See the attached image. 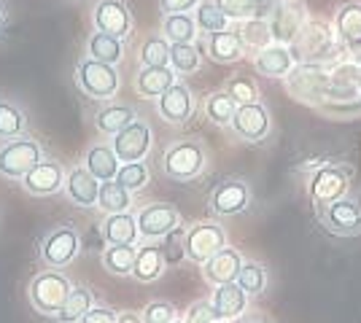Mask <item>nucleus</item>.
I'll use <instances>...</instances> for the list:
<instances>
[{"instance_id":"1","label":"nucleus","mask_w":361,"mask_h":323,"mask_svg":"<svg viewBox=\"0 0 361 323\" xmlns=\"http://www.w3.org/2000/svg\"><path fill=\"white\" fill-rule=\"evenodd\" d=\"M350 178H353V170L348 167L345 162H326L324 167L310 172L307 191H310V202H313L316 213H324L331 202L350 194Z\"/></svg>"},{"instance_id":"2","label":"nucleus","mask_w":361,"mask_h":323,"mask_svg":"<svg viewBox=\"0 0 361 323\" xmlns=\"http://www.w3.org/2000/svg\"><path fill=\"white\" fill-rule=\"evenodd\" d=\"M205 165H208V151H205L202 140L197 138L173 140L162 156V172L173 181H180V184L195 181L205 170Z\"/></svg>"},{"instance_id":"3","label":"nucleus","mask_w":361,"mask_h":323,"mask_svg":"<svg viewBox=\"0 0 361 323\" xmlns=\"http://www.w3.org/2000/svg\"><path fill=\"white\" fill-rule=\"evenodd\" d=\"M283 81H286V92L291 94L297 103L318 108L321 103L329 100V89H331L329 68L302 62V65H294V70H291Z\"/></svg>"},{"instance_id":"4","label":"nucleus","mask_w":361,"mask_h":323,"mask_svg":"<svg viewBox=\"0 0 361 323\" xmlns=\"http://www.w3.org/2000/svg\"><path fill=\"white\" fill-rule=\"evenodd\" d=\"M71 291H73V283H71V277L65 275V272H60V270H44V272H38L30 280L27 299H30L35 312L54 318L62 305H65V299L71 296Z\"/></svg>"},{"instance_id":"5","label":"nucleus","mask_w":361,"mask_h":323,"mask_svg":"<svg viewBox=\"0 0 361 323\" xmlns=\"http://www.w3.org/2000/svg\"><path fill=\"white\" fill-rule=\"evenodd\" d=\"M334 32L324 25V22H305V27L300 30V35L294 38L291 44V54L294 62L302 65H321V68H329V62H334Z\"/></svg>"},{"instance_id":"6","label":"nucleus","mask_w":361,"mask_h":323,"mask_svg":"<svg viewBox=\"0 0 361 323\" xmlns=\"http://www.w3.org/2000/svg\"><path fill=\"white\" fill-rule=\"evenodd\" d=\"M75 87L90 100H111V97H116L121 87L119 70H116V65L81 57L75 65Z\"/></svg>"},{"instance_id":"7","label":"nucleus","mask_w":361,"mask_h":323,"mask_svg":"<svg viewBox=\"0 0 361 323\" xmlns=\"http://www.w3.org/2000/svg\"><path fill=\"white\" fill-rule=\"evenodd\" d=\"M78 253H81V234L71 224L51 227L38 243V256L49 270H62L73 264Z\"/></svg>"},{"instance_id":"8","label":"nucleus","mask_w":361,"mask_h":323,"mask_svg":"<svg viewBox=\"0 0 361 323\" xmlns=\"http://www.w3.org/2000/svg\"><path fill=\"white\" fill-rule=\"evenodd\" d=\"M44 159L41 143L32 138H16L0 146V178L22 181L38 162Z\"/></svg>"},{"instance_id":"9","label":"nucleus","mask_w":361,"mask_h":323,"mask_svg":"<svg viewBox=\"0 0 361 323\" xmlns=\"http://www.w3.org/2000/svg\"><path fill=\"white\" fill-rule=\"evenodd\" d=\"M221 248H226V229L219 221H197L186 229V259L189 262L202 267Z\"/></svg>"},{"instance_id":"10","label":"nucleus","mask_w":361,"mask_h":323,"mask_svg":"<svg viewBox=\"0 0 361 323\" xmlns=\"http://www.w3.org/2000/svg\"><path fill=\"white\" fill-rule=\"evenodd\" d=\"M251 200H254V191H251L248 181H243V178H226V181H221L211 191L208 208L219 218H232V215L245 213L251 208Z\"/></svg>"},{"instance_id":"11","label":"nucleus","mask_w":361,"mask_h":323,"mask_svg":"<svg viewBox=\"0 0 361 323\" xmlns=\"http://www.w3.org/2000/svg\"><path fill=\"white\" fill-rule=\"evenodd\" d=\"M180 227V213L170 202H149L137 210V229H140V243H154L162 240L165 234Z\"/></svg>"},{"instance_id":"12","label":"nucleus","mask_w":361,"mask_h":323,"mask_svg":"<svg viewBox=\"0 0 361 323\" xmlns=\"http://www.w3.org/2000/svg\"><path fill=\"white\" fill-rule=\"evenodd\" d=\"M321 227L337 237H356L361 234V202L353 194L331 202L324 213H318Z\"/></svg>"},{"instance_id":"13","label":"nucleus","mask_w":361,"mask_h":323,"mask_svg":"<svg viewBox=\"0 0 361 323\" xmlns=\"http://www.w3.org/2000/svg\"><path fill=\"white\" fill-rule=\"evenodd\" d=\"M92 25L97 32H108L116 38H130L133 35V11L124 0H97L92 8Z\"/></svg>"},{"instance_id":"14","label":"nucleus","mask_w":361,"mask_h":323,"mask_svg":"<svg viewBox=\"0 0 361 323\" xmlns=\"http://www.w3.org/2000/svg\"><path fill=\"white\" fill-rule=\"evenodd\" d=\"M272 30V41L275 44H283V46H291L294 38L300 35V30L307 22V11L300 0H281L275 8L267 16Z\"/></svg>"},{"instance_id":"15","label":"nucleus","mask_w":361,"mask_h":323,"mask_svg":"<svg viewBox=\"0 0 361 323\" xmlns=\"http://www.w3.org/2000/svg\"><path fill=\"white\" fill-rule=\"evenodd\" d=\"M229 127L245 143H262L272 129L270 110H267V106H262L259 100L256 103H243V106H238V113H235V119H232Z\"/></svg>"},{"instance_id":"16","label":"nucleus","mask_w":361,"mask_h":323,"mask_svg":"<svg viewBox=\"0 0 361 323\" xmlns=\"http://www.w3.org/2000/svg\"><path fill=\"white\" fill-rule=\"evenodd\" d=\"M151 143H154V132H151V127L143 119L130 124L127 129H121L119 135H114V140H111V146H114L116 156L121 159V165L124 162H143L151 151Z\"/></svg>"},{"instance_id":"17","label":"nucleus","mask_w":361,"mask_h":323,"mask_svg":"<svg viewBox=\"0 0 361 323\" xmlns=\"http://www.w3.org/2000/svg\"><path fill=\"white\" fill-rule=\"evenodd\" d=\"M65 175H68V170L62 167L57 159H46L44 156V159L22 178V186H25V191L32 194V197H51V194L62 191Z\"/></svg>"},{"instance_id":"18","label":"nucleus","mask_w":361,"mask_h":323,"mask_svg":"<svg viewBox=\"0 0 361 323\" xmlns=\"http://www.w3.org/2000/svg\"><path fill=\"white\" fill-rule=\"evenodd\" d=\"M157 113H159V119H165L167 124H176V127L186 124L195 116V92H192L183 81H176V84L157 100Z\"/></svg>"},{"instance_id":"19","label":"nucleus","mask_w":361,"mask_h":323,"mask_svg":"<svg viewBox=\"0 0 361 323\" xmlns=\"http://www.w3.org/2000/svg\"><path fill=\"white\" fill-rule=\"evenodd\" d=\"M100 186L103 184H100L84 165H75V167L68 170L62 191H65V197L73 202V205H78V208H97Z\"/></svg>"},{"instance_id":"20","label":"nucleus","mask_w":361,"mask_h":323,"mask_svg":"<svg viewBox=\"0 0 361 323\" xmlns=\"http://www.w3.org/2000/svg\"><path fill=\"white\" fill-rule=\"evenodd\" d=\"M243 270V256L238 248H221L216 256H211L202 264V277L211 286H224V283H238V275Z\"/></svg>"},{"instance_id":"21","label":"nucleus","mask_w":361,"mask_h":323,"mask_svg":"<svg viewBox=\"0 0 361 323\" xmlns=\"http://www.w3.org/2000/svg\"><path fill=\"white\" fill-rule=\"evenodd\" d=\"M211 305L216 318L224 323L238 321L245 308H248V293L243 291L238 283H224V286H216V291L211 296Z\"/></svg>"},{"instance_id":"22","label":"nucleus","mask_w":361,"mask_h":323,"mask_svg":"<svg viewBox=\"0 0 361 323\" xmlns=\"http://www.w3.org/2000/svg\"><path fill=\"white\" fill-rule=\"evenodd\" d=\"M294 54H291V46H283V44H270L267 49H262L259 54H254V68L259 76L267 78H286L291 70H294Z\"/></svg>"},{"instance_id":"23","label":"nucleus","mask_w":361,"mask_h":323,"mask_svg":"<svg viewBox=\"0 0 361 323\" xmlns=\"http://www.w3.org/2000/svg\"><path fill=\"white\" fill-rule=\"evenodd\" d=\"M205 51H208V57H211L213 62H219V65L240 62L243 57L248 54L238 30H224V32H211V35H205Z\"/></svg>"},{"instance_id":"24","label":"nucleus","mask_w":361,"mask_h":323,"mask_svg":"<svg viewBox=\"0 0 361 323\" xmlns=\"http://www.w3.org/2000/svg\"><path fill=\"white\" fill-rule=\"evenodd\" d=\"M178 81V73L170 68V65H162V68H140L135 73V92L146 100H159L162 94Z\"/></svg>"},{"instance_id":"25","label":"nucleus","mask_w":361,"mask_h":323,"mask_svg":"<svg viewBox=\"0 0 361 323\" xmlns=\"http://www.w3.org/2000/svg\"><path fill=\"white\" fill-rule=\"evenodd\" d=\"M84 167L90 170L100 184H106V181H116L121 170V159L116 156L111 143H94L84 154Z\"/></svg>"},{"instance_id":"26","label":"nucleus","mask_w":361,"mask_h":323,"mask_svg":"<svg viewBox=\"0 0 361 323\" xmlns=\"http://www.w3.org/2000/svg\"><path fill=\"white\" fill-rule=\"evenodd\" d=\"M167 270V259L165 251H162V243L154 240V243H140L137 248V259H135V277L137 283H154L165 275Z\"/></svg>"},{"instance_id":"27","label":"nucleus","mask_w":361,"mask_h":323,"mask_svg":"<svg viewBox=\"0 0 361 323\" xmlns=\"http://www.w3.org/2000/svg\"><path fill=\"white\" fill-rule=\"evenodd\" d=\"M103 240L108 246H137L140 243V229H137L135 213H114L106 215L103 221Z\"/></svg>"},{"instance_id":"28","label":"nucleus","mask_w":361,"mask_h":323,"mask_svg":"<svg viewBox=\"0 0 361 323\" xmlns=\"http://www.w3.org/2000/svg\"><path fill=\"white\" fill-rule=\"evenodd\" d=\"M137 122V113L133 106H124V103H111V106L100 108L97 113H94V127H97V132H103V135H119L121 129H127L130 124Z\"/></svg>"},{"instance_id":"29","label":"nucleus","mask_w":361,"mask_h":323,"mask_svg":"<svg viewBox=\"0 0 361 323\" xmlns=\"http://www.w3.org/2000/svg\"><path fill=\"white\" fill-rule=\"evenodd\" d=\"M334 30L345 46L361 44V3H345L334 14Z\"/></svg>"},{"instance_id":"30","label":"nucleus","mask_w":361,"mask_h":323,"mask_svg":"<svg viewBox=\"0 0 361 323\" xmlns=\"http://www.w3.org/2000/svg\"><path fill=\"white\" fill-rule=\"evenodd\" d=\"M87 57L108 62V65H119L121 57H124V41L116 38V35L94 30L90 35V41H87Z\"/></svg>"},{"instance_id":"31","label":"nucleus","mask_w":361,"mask_h":323,"mask_svg":"<svg viewBox=\"0 0 361 323\" xmlns=\"http://www.w3.org/2000/svg\"><path fill=\"white\" fill-rule=\"evenodd\" d=\"M27 113L16 106L14 100H3L0 97V138L16 140L27 135Z\"/></svg>"},{"instance_id":"32","label":"nucleus","mask_w":361,"mask_h":323,"mask_svg":"<svg viewBox=\"0 0 361 323\" xmlns=\"http://www.w3.org/2000/svg\"><path fill=\"white\" fill-rule=\"evenodd\" d=\"M197 19L192 14H162V35L170 44H195Z\"/></svg>"},{"instance_id":"33","label":"nucleus","mask_w":361,"mask_h":323,"mask_svg":"<svg viewBox=\"0 0 361 323\" xmlns=\"http://www.w3.org/2000/svg\"><path fill=\"white\" fill-rule=\"evenodd\" d=\"M240 32L243 44H245V51L251 54H259L262 49H267L272 41V30H270V22L262 19V16H251V19H243V25L238 27Z\"/></svg>"},{"instance_id":"34","label":"nucleus","mask_w":361,"mask_h":323,"mask_svg":"<svg viewBox=\"0 0 361 323\" xmlns=\"http://www.w3.org/2000/svg\"><path fill=\"white\" fill-rule=\"evenodd\" d=\"M97 302H94V293L90 289H84V286H73V291L71 296L65 299V305L60 308V312L54 315V321L60 323H78L92 308H94Z\"/></svg>"},{"instance_id":"35","label":"nucleus","mask_w":361,"mask_h":323,"mask_svg":"<svg viewBox=\"0 0 361 323\" xmlns=\"http://www.w3.org/2000/svg\"><path fill=\"white\" fill-rule=\"evenodd\" d=\"M205 116L211 119L216 127H229L235 113H238V100L226 89H219V92H211L205 97Z\"/></svg>"},{"instance_id":"36","label":"nucleus","mask_w":361,"mask_h":323,"mask_svg":"<svg viewBox=\"0 0 361 323\" xmlns=\"http://www.w3.org/2000/svg\"><path fill=\"white\" fill-rule=\"evenodd\" d=\"M97 208L106 215L127 213L133 208V191H127L119 181H106L100 186V197H97Z\"/></svg>"},{"instance_id":"37","label":"nucleus","mask_w":361,"mask_h":323,"mask_svg":"<svg viewBox=\"0 0 361 323\" xmlns=\"http://www.w3.org/2000/svg\"><path fill=\"white\" fill-rule=\"evenodd\" d=\"M137 248L135 246H108L103 251V267L111 275L127 277L135 272Z\"/></svg>"},{"instance_id":"38","label":"nucleus","mask_w":361,"mask_h":323,"mask_svg":"<svg viewBox=\"0 0 361 323\" xmlns=\"http://www.w3.org/2000/svg\"><path fill=\"white\" fill-rule=\"evenodd\" d=\"M170 49L173 44L167 41L165 35H146L143 44H140V68H162V65H170Z\"/></svg>"},{"instance_id":"39","label":"nucleus","mask_w":361,"mask_h":323,"mask_svg":"<svg viewBox=\"0 0 361 323\" xmlns=\"http://www.w3.org/2000/svg\"><path fill=\"white\" fill-rule=\"evenodd\" d=\"M195 19H197V27L205 32V35L229 30V22H232V19H229L221 8L213 3V0H202V3L197 6Z\"/></svg>"},{"instance_id":"40","label":"nucleus","mask_w":361,"mask_h":323,"mask_svg":"<svg viewBox=\"0 0 361 323\" xmlns=\"http://www.w3.org/2000/svg\"><path fill=\"white\" fill-rule=\"evenodd\" d=\"M200 65H202V51L195 44H173V49H170V68L178 76L197 73Z\"/></svg>"},{"instance_id":"41","label":"nucleus","mask_w":361,"mask_h":323,"mask_svg":"<svg viewBox=\"0 0 361 323\" xmlns=\"http://www.w3.org/2000/svg\"><path fill=\"white\" fill-rule=\"evenodd\" d=\"M238 286L248 296H259L267 289V267L259 262H243V270L238 275Z\"/></svg>"},{"instance_id":"42","label":"nucleus","mask_w":361,"mask_h":323,"mask_svg":"<svg viewBox=\"0 0 361 323\" xmlns=\"http://www.w3.org/2000/svg\"><path fill=\"white\" fill-rule=\"evenodd\" d=\"M116 181H119L127 191L137 194V191H143V189L149 186L151 172H149V167H146V162H124L119 170V175H116Z\"/></svg>"},{"instance_id":"43","label":"nucleus","mask_w":361,"mask_h":323,"mask_svg":"<svg viewBox=\"0 0 361 323\" xmlns=\"http://www.w3.org/2000/svg\"><path fill=\"white\" fill-rule=\"evenodd\" d=\"M318 113H324L326 119H337V122H350L361 116V97L356 100H326L318 106Z\"/></svg>"},{"instance_id":"44","label":"nucleus","mask_w":361,"mask_h":323,"mask_svg":"<svg viewBox=\"0 0 361 323\" xmlns=\"http://www.w3.org/2000/svg\"><path fill=\"white\" fill-rule=\"evenodd\" d=\"M224 89L238 100V106H243V103H256V100H259V87H256L254 78L245 76V73H238V76L229 78L224 84Z\"/></svg>"},{"instance_id":"45","label":"nucleus","mask_w":361,"mask_h":323,"mask_svg":"<svg viewBox=\"0 0 361 323\" xmlns=\"http://www.w3.org/2000/svg\"><path fill=\"white\" fill-rule=\"evenodd\" d=\"M143 321L146 323H178L180 315L173 302H165V299H154L146 308L140 310Z\"/></svg>"},{"instance_id":"46","label":"nucleus","mask_w":361,"mask_h":323,"mask_svg":"<svg viewBox=\"0 0 361 323\" xmlns=\"http://www.w3.org/2000/svg\"><path fill=\"white\" fill-rule=\"evenodd\" d=\"M159 243H162L167 264H178L186 259V229H183V227H176V229L170 232V234H165Z\"/></svg>"},{"instance_id":"47","label":"nucleus","mask_w":361,"mask_h":323,"mask_svg":"<svg viewBox=\"0 0 361 323\" xmlns=\"http://www.w3.org/2000/svg\"><path fill=\"white\" fill-rule=\"evenodd\" d=\"M229 19H251L256 16V0H213Z\"/></svg>"},{"instance_id":"48","label":"nucleus","mask_w":361,"mask_h":323,"mask_svg":"<svg viewBox=\"0 0 361 323\" xmlns=\"http://www.w3.org/2000/svg\"><path fill=\"white\" fill-rule=\"evenodd\" d=\"M183 323H216V312H213V305L208 299H202V302H195L192 308L186 310V315L180 318Z\"/></svg>"},{"instance_id":"49","label":"nucleus","mask_w":361,"mask_h":323,"mask_svg":"<svg viewBox=\"0 0 361 323\" xmlns=\"http://www.w3.org/2000/svg\"><path fill=\"white\" fill-rule=\"evenodd\" d=\"M78 323H119V312L108 305H94Z\"/></svg>"},{"instance_id":"50","label":"nucleus","mask_w":361,"mask_h":323,"mask_svg":"<svg viewBox=\"0 0 361 323\" xmlns=\"http://www.w3.org/2000/svg\"><path fill=\"white\" fill-rule=\"evenodd\" d=\"M202 0H159V11L162 14H189V11H197Z\"/></svg>"},{"instance_id":"51","label":"nucleus","mask_w":361,"mask_h":323,"mask_svg":"<svg viewBox=\"0 0 361 323\" xmlns=\"http://www.w3.org/2000/svg\"><path fill=\"white\" fill-rule=\"evenodd\" d=\"M232 323H275L267 315V312H262V310H254V312H243L238 321H232Z\"/></svg>"},{"instance_id":"52","label":"nucleus","mask_w":361,"mask_h":323,"mask_svg":"<svg viewBox=\"0 0 361 323\" xmlns=\"http://www.w3.org/2000/svg\"><path fill=\"white\" fill-rule=\"evenodd\" d=\"M119 323H146V321H143V315H140V312L124 310V312H119Z\"/></svg>"},{"instance_id":"53","label":"nucleus","mask_w":361,"mask_h":323,"mask_svg":"<svg viewBox=\"0 0 361 323\" xmlns=\"http://www.w3.org/2000/svg\"><path fill=\"white\" fill-rule=\"evenodd\" d=\"M348 54H350V62L361 65V44H353V46H348Z\"/></svg>"},{"instance_id":"54","label":"nucleus","mask_w":361,"mask_h":323,"mask_svg":"<svg viewBox=\"0 0 361 323\" xmlns=\"http://www.w3.org/2000/svg\"><path fill=\"white\" fill-rule=\"evenodd\" d=\"M6 19H8V11H6V6H3V0H0V30L6 27Z\"/></svg>"},{"instance_id":"55","label":"nucleus","mask_w":361,"mask_h":323,"mask_svg":"<svg viewBox=\"0 0 361 323\" xmlns=\"http://www.w3.org/2000/svg\"><path fill=\"white\" fill-rule=\"evenodd\" d=\"M356 84H359V94H361V65H359V73H356Z\"/></svg>"},{"instance_id":"56","label":"nucleus","mask_w":361,"mask_h":323,"mask_svg":"<svg viewBox=\"0 0 361 323\" xmlns=\"http://www.w3.org/2000/svg\"><path fill=\"white\" fill-rule=\"evenodd\" d=\"M73 3H81V0H73Z\"/></svg>"},{"instance_id":"57","label":"nucleus","mask_w":361,"mask_h":323,"mask_svg":"<svg viewBox=\"0 0 361 323\" xmlns=\"http://www.w3.org/2000/svg\"><path fill=\"white\" fill-rule=\"evenodd\" d=\"M216 323H224V321H216Z\"/></svg>"}]
</instances>
